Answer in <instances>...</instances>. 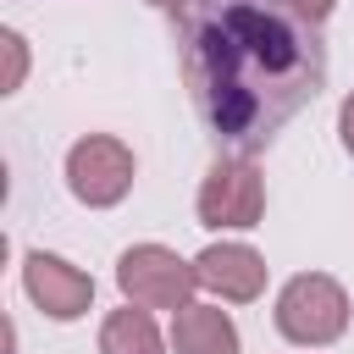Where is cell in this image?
Here are the masks:
<instances>
[{"label":"cell","mask_w":354,"mask_h":354,"mask_svg":"<svg viewBox=\"0 0 354 354\" xmlns=\"http://www.w3.org/2000/svg\"><path fill=\"white\" fill-rule=\"evenodd\" d=\"M277 326H282L288 343L321 348V343L343 337V326H348V293H343L332 277L304 271V277H293V282L282 288V299H277Z\"/></svg>","instance_id":"7a4b0ae2"},{"label":"cell","mask_w":354,"mask_h":354,"mask_svg":"<svg viewBox=\"0 0 354 354\" xmlns=\"http://www.w3.org/2000/svg\"><path fill=\"white\" fill-rule=\"evenodd\" d=\"M100 354H166V343H160L149 310L127 304V310H116V315L100 326Z\"/></svg>","instance_id":"9c48e42d"},{"label":"cell","mask_w":354,"mask_h":354,"mask_svg":"<svg viewBox=\"0 0 354 354\" xmlns=\"http://www.w3.org/2000/svg\"><path fill=\"white\" fill-rule=\"evenodd\" d=\"M116 282L138 310H171L177 315L188 304V293L199 288V271L188 260H177L171 249H160V243H138L116 260Z\"/></svg>","instance_id":"3957f363"},{"label":"cell","mask_w":354,"mask_h":354,"mask_svg":"<svg viewBox=\"0 0 354 354\" xmlns=\"http://www.w3.org/2000/svg\"><path fill=\"white\" fill-rule=\"evenodd\" d=\"M66 183H72V194L83 205L105 210V205H116L133 188V149L122 138H105V133L77 138L72 155H66Z\"/></svg>","instance_id":"277c9868"},{"label":"cell","mask_w":354,"mask_h":354,"mask_svg":"<svg viewBox=\"0 0 354 354\" xmlns=\"http://www.w3.org/2000/svg\"><path fill=\"white\" fill-rule=\"evenodd\" d=\"M177 55L199 122L232 155H260L326 83L321 28L282 0H183Z\"/></svg>","instance_id":"6da1fadb"},{"label":"cell","mask_w":354,"mask_h":354,"mask_svg":"<svg viewBox=\"0 0 354 354\" xmlns=\"http://www.w3.org/2000/svg\"><path fill=\"white\" fill-rule=\"evenodd\" d=\"M337 133H343V149L354 155V94L343 100V111H337Z\"/></svg>","instance_id":"7c38bea8"},{"label":"cell","mask_w":354,"mask_h":354,"mask_svg":"<svg viewBox=\"0 0 354 354\" xmlns=\"http://www.w3.org/2000/svg\"><path fill=\"white\" fill-rule=\"evenodd\" d=\"M171 348L177 354H238V326L216 304H183L171 315Z\"/></svg>","instance_id":"ba28073f"},{"label":"cell","mask_w":354,"mask_h":354,"mask_svg":"<svg viewBox=\"0 0 354 354\" xmlns=\"http://www.w3.org/2000/svg\"><path fill=\"white\" fill-rule=\"evenodd\" d=\"M194 271H199V288H210L221 299H238V304L266 288V260L249 243H210L194 260Z\"/></svg>","instance_id":"52a82bcc"},{"label":"cell","mask_w":354,"mask_h":354,"mask_svg":"<svg viewBox=\"0 0 354 354\" xmlns=\"http://www.w3.org/2000/svg\"><path fill=\"white\" fill-rule=\"evenodd\" d=\"M149 6H171V11H177V6H183V0H149Z\"/></svg>","instance_id":"4fadbf2b"},{"label":"cell","mask_w":354,"mask_h":354,"mask_svg":"<svg viewBox=\"0 0 354 354\" xmlns=\"http://www.w3.org/2000/svg\"><path fill=\"white\" fill-rule=\"evenodd\" d=\"M0 44H6V61H11V66H6V94H11V88H22V72H28V50H22V39H17V33H0Z\"/></svg>","instance_id":"30bf717a"},{"label":"cell","mask_w":354,"mask_h":354,"mask_svg":"<svg viewBox=\"0 0 354 354\" xmlns=\"http://www.w3.org/2000/svg\"><path fill=\"white\" fill-rule=\"evenodd\" d=\"M266 210V183L254 160H216L205 188H199V221L205 227H254Z\"/></svg>","instance_id":"5b68a950"},{"label":"cell","mask_w":354,"mask_h":354,"mask_svg":"<svg viewBox=\"0 0 354 354\" xmlns=\"http://www.w3.org/2000/svg\"><path fill=\"white\" fill-rule=\"evenodd\" d=\"M282 6H288V11H299L304 22H315V28H321V22L332 17V6H337V0H282Z\"/></svg>","instance_id":"8fae6325"},{"label":"cell","mask_w":354,"mask_h":354,"mask_svg":"<svg viewBox=\"0 0 354 354\" xmlns=\"http://www.w3.org/2000/svg\"><path fill=\"white\" fill-rule=\"evenodd\" d=\"M22 288H28V299H33L44 315H55V321H77V315L94 304V277H83L77 266H66L61 254H44V249H33V254L22 260Z\"/></svg>","instance_id":"8992f818"}]
</instances>
